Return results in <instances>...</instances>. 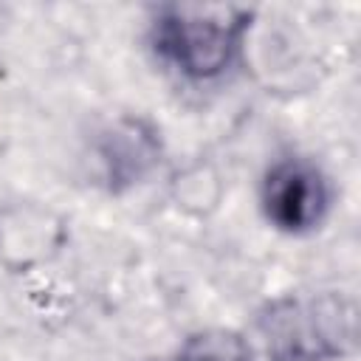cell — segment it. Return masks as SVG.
I'll return each mask as SVG.
<instances>
[{"mask_svg":"<svg viewBox=\"0 0 361 361\" xmlns=\"http://www.w3.org/2000/svg\"><path fill=\"white\" fill-rule=\"evenodd\" d=\"M99 180L110 195H124L147 183L164 164L166 147L161 127L138 113H118L90 141Z\"/></svg>","mask_w":361,"mask_h":361,"instance_id":"obj_4","label":"cell"},{"mask_svg":"<svg viewBox=\"0 0 361 361\" xmlns=\"http://www.w3.org/2000/svg\"><path fill=\"white\" fill-rule=\"evenodd\" d=\"M149 361H172V358H149Z\"/></svg>","mask_w":361,"mask_h":361,"instance_id":"obj_8","label":"cell"},{"mask_svg":"<svg viewBox=\"0 0 361 361\" xmlns=\"http://www.w3.org/2000/svg\"><path fill=\"white\" fill-rule=\"evenodd\" d=\"M333 209V180L307 155L274 158L259 178V212L265 223L288 237H305L324 226Z\"/></svg>","mask_w":361,"mask_h":361,"instance_id":"obj_3","label":"cell"},{"mask_svg":"<svg viewBox=\"0 0 361 361\" xmlns=\"http://www.w3.org/2000/svg\"><path fill=\"white\" fill-rule=\"evenodd\" d=\"M172 361H254V344L234 327H200L183 338Z\"/></svg>","mask_w":361,"mask_h":361,"instance_id":"obj_7","label":"cell"},{"mask_svg":"<svg viewBox=\"0 0 361 361\" xmlns=\"http://www.w3.org/2000/svg\"><path fill=\"white\" fill-rule=\"evenodd\" d=\"M257 8L234 3H164L149 17V45L186 82H214L243 62Z\"/></svg>","mask_w":361,"mask_h":361,"instance_id":"obj_1","label":"cell"},{"mask_svg":"<svg viewBox=\"0 0 361 361\" xmlns=\"http://www.w3.org/2000/svg\"><path fill=\"white\" fill-rule=\"evenodd\" d=\"M71 243L68 217L39 200L0 203V268L25 276L48 268Z\"/></svg>","mask_w":361,"mask_h":361,"instance_id":"obj_5","label":"cell"},{"mask_svg":"<svg viewBox=\"0 0 361 361\" xmlns=\"http://www.w3.org/2000/svg\"><path fill=\"white\" fill-rule=\"evenodd\" d=\"M223 195H226V180L220 169L206 158H195L169 175V200L186 217L195 220L212 217L220 209Z\"/></svg>","mask_w":361,"mask_h":361,"instance_id":"obj_6","label":"cell"},{"mask_svg":"<svg viewBox=\"0 0 361 361\" xmlns=\"http://www.w3.org/2000/svg\"><path fill=\"white\" fill-rule=\"evenodd\" d=\"M268 361H341L355 353V307L341 293H282L257 313Z\"/></svg>","mask_w":361,"mask_h":361,"instance_id":"obj_2","label":"cell"}]
</instances>
